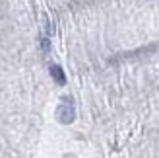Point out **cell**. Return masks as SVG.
I'll use <instances>...</instances> for the list:
<instances>
[{
	"label": "cell",
	"instance_id": "7a4b0ae2",
	"mask_svg": "<svg viewBox=\"0 0 159 158\" xmlns=\"http://www.w3.org/2000/svg\"><path fill=\"white\" fill-rule=\"evenodd\" d=\"M51 76H52V78H54V80H57L60 86H62V84H66V76H64V70H62L60 67L52 65V67H51Z\"/></svg>",
	"mask_w": 159,
	"mask_h": 158
},
{
	"label": "cell",
	"instance_id": "6da1fadb",
	"mask_svg": "<svg viewBox=\"0 0 159 158\" xmlns=\"http://www.w3.org/2000/svg\"><path fill=\"white\" fill-rule=\"evenodd\" d=\"M72 98H64L62 100V104L58 106L57 109V115H58V119L62 123H72L74 121V117H76V109H74V104H72Z\"/></svg>",
	"mask_w": 159,
	"mask_h": 158
}]
</instances>
